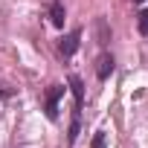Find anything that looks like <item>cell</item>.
Returning <instances> with one entry per match:
<instances>
[{"label":"cell","mask_w":148,"mask_h":148,"mask_svg":"<svg viewBox=\"0 0 148 148\" xmlns=\"http://www.w3.org/2000/svg\"><path fill=\"white\" fill-rule=\"evenodd\" d=\"M139 32H142V35H148V9H145V12H139Z\"/></svg>","instance_id":"8"},{"label":"cell","mask_w":148,"mask_h":148,"mask_svg":"<svg viewBox=\"0 0 148 148\" xmlns=\"http://www.w3.org/2000/svg\"><path fill=\"white\" fill-rule=\"evenodd\" d=\"M82 108H76L73 110V122H70V134H67V139L70 142H76V136H79V128H82V113H79Z\"/></svg>","instance_id":"6"},{"label":"cell","mask_w":148,"mask_h":148,"mask_svg":"<svg viewBox=\"0 0 148 148\" xmlns=\"http://www.w3.org/2000/svg\"><path fill=\"white\" fill-rule=\"evenodd\" d=\"M134 3H145V0H134Z\"/></svg>","instance_id":"10"},{"label":"cell","mask_w":148,"mask_h":148,"mask_svg":"<svg viewBox=\"0 0 148 148\" xmlns=\"http://www.w3.org/2000/svg\"><path fill=\"white\" fill-rule=\"evenodd\" d=\"M79 41H82V29H73V32H67V35L58 41V49H61V55H64V58H70L73 52L79 49Z\"/></svg>","instance_id":"2"},{"label":"cell","mask_w":148,"mask_h":148,"mask_svg":"<svg viewBox=\"0 0 148 148\" xmlns=\"http://www.w3.org/2000/svg\"><path fill=\"white\" fill-rule=\"evenodd\" d=\"M96 32H99V44L105 47V44L110 41V29H108V21H105V18H99V21H96Z\"/></svg>","instance_id":"7"},{"label":"cell","mask_w":148,"mask_h":148,"mask_svg":"<svg viewBox=\"0 0 148 148\" xmlns=\"http://www.w3.org/2000/svg\"><path fill=\"white\" fill-rule=\"evenodd\" d=\"M93 148H105V134H102V131L93 136Z\"/></svg>","instance_id":"9"},{"label":"cell","mask_w":148,"mask_h":148,"mask_svg":"<svg viewBox=\"0 0 148 148\" xmlns=\"http://www.w3.org/2000/svg\"><path fill=\"white\" fill-rule=\"evenodd\" d=\"M64 96V84H52L49 90H47V119H55L58 116V99Z\"/></svg>","instance_id":"1"},{"label":"cell","mask_w":148,"mask_h":148,"mask_svg":"<svg viewBox=\"0 0 148 148\" xmlns=\"http://www.w3.org/2000/svg\"><path fill=\"white\" fill-rule=\"evenodd\" d=\"M64 18H67L64 3H61V0H52V3H49V23L52 26H64Z\"/></svg>","instance_id":"4"},{"label":"cell","mask_w":148,"mask_h":148,"mask_svg":"<svg viewBox=\"0 0 148 148\" xmlns=\"http://www.w3.org/2000/svg\"><path fill=\"white\" fill-rule=\"evenodd\" d=\"M110 73H113V55H108V52H105V55H99V61H96V76L105 82Z\"/></svg>","instance_id":"3"},{"label":"cell","mask_w":148,"mask_h":148,"mask_svg":"<svg viewBox=\"0 0 148 148\" xmlns=\"http://www.w3.org/2000/svg\"><path fill=\"white\" fill-rule=\"evenodd\" d=\"M67 84H70L73 96H76V108H82V105H84V82H82L79 76H70V79H67Z\"/></svg>","instance_id":"5"}]
</instances>
